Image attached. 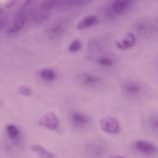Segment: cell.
I'll use <instances>...</instances> for the list:
<instances>
[{"mask_svg": "<svg viewBox=\"0 0 158 158\" xmlns=\"http://www.w3.org/2000/svg\"><path fill=\"white\" fill-rule=\"evenodd\" d=\"M85 154L89 157H102L108 151L107 143L101 139H93L85 143L83 147Z\"/></svg>", "mask_w": 158, "mask_h": 158, "instance_id": "2", "label": "cell"}, {"mask_svg": "<svg viewBox=\"0 0 158 158\" xmlns=\"http://www.w3.org/2000/svg\"><path fill=\"white\" fill-rule=\"evenodd\" d=\"M102 39L94 37L90 39L88 43V51L91 56L94 57L101 53L104 48V42L102 40Z\"/></svg>", "mask_w": 158, "mask_h": 158, "instance_id": "14", "label": "cell"}, {"mask_svg": "<svg viewBox=\"0 0 158 158\" xmlns=\"http://www.w3.org/2000/svg\"><path fill=\"white\" fill-rule=\"evenodd\" d=\"M31 149L38 157L41 158H54L55 156L47 149L44 148L40 144H34L31 145Z\"/></svg>", "mask_w": 158, "mask_h": 158, "instance_id": "16", "label": "cell"}, {"mask_svg": "<svg viewBox=\"0 0 158 158\" xmlns=\"http://www.w3.org/2000/svg\"><path fill=\"white\" fill-rule=\"evenodd\" d=\"M15 3V1H7L5 5V7L7 8H9L12 6H13L14 5V4Z\"/></svg>", "mask_w": 158, "mask_h": 158, "instance_id": "21", "label": "cell"}, {"mask_svg": "<svg viewBox=\"0 0 158 158\" xmlns=\"http://www.w3.org/2000/svg\"><path fill=\"white\" fill-rule=\"evenodd\" d=\"M120 88L125 96L131 98L140 97L144 91L143 83L135 80L123 81L120 85Z\"/></svg>", "mask_w": 158, "mask_h": 158, "instance_id": "5", "label": "cell"}, {"mask_svg": "<svg viewBox=\"0 0 158 158\" xmlns=\"http://www.w3.org/2000/svg\"><path fill=\"white\" fill-rule=\"evenodd\" d=\"M148 125L150 130H151L154 133H157L158 120L157 115H152L148 118Z\"/></svg>", "mask_w": 158, "mask_h": 158, "instance_id": "18", "label": "cell"}, {"mask_svg": "<svg viewBox=\"0 0 158 158\" xmlns=\"http://www.w3.org/2000/svg\"><path fill=\"white\" fill-rule=\"evenodd\" d=\"M98 17L94 15H88L82 18L77 23V28L80 30L88 28L98 22Z\"/></svg>", "mask_w": 158, "mask_h": 158, "instance_id": "15", "label": "cell"}, {"mask_svg": "<svg viewBox=\"0 0 158 158\" xmlns=\"http://www.w3.org/2000/svg\"><path fill=\"white\" fill-rule=\"evenodd\" d=\"M38 124L46 129L54 130L59 127V120L55 113L50 112L43 115L39 118Z\"/></svg>", "mask_w": 158, "mask_h": 158, "instance_id": "9", "label": "cell"}, {"mask_svg": "<svg viewBox=\"0 0 158 158\" xmlns=\"http://www.w3.org/2000/svg\"><path fill=\"white\" fill-rule=\"evenodd\" d=\"M18 93L24 96H30L33 94V89L26 85H21L18 88Z\"/></svg>", "mask_w": 158, "mask_h": 158, "instance_id": "20", "label": "cell"}, {"mask_svg": "<svg viewBox=\"0 0 158 158\" xmlns=\"http://www.w3.org/2000/svg\"><path fill=\"white\" fill-rule=\"evenodd\" d=\"M134 4L130 0H115L110 1L105 9L106 15L109 18L116 17L127 13Z\"/></svg>", "mask_w": 158, "mask_h": 158, "instance_id": "1", "label": "cell"}, {"mask_svg": "<svg viewBox=\"0 0 158 158\" xmlns=\"http://www.w3.org/2000/svg\"><path fill=\"white\" fill-rule=\"evenodd\" d=\"M76 80L80 85L86 88H94L102 83L100 76L88 72H82L77 74Z\"/></svg>", "mask_w": 158, "mask_h": 158, "instance_id": "7", "label": "cell"}, {"mask_svg": "<svg viewBox=\"0 0 158 158\" xmlns=\"http://www.w3.org/2000/svg\"><path fill=\"white\" fill-rule=\"evenodd\" d=\"M96 64L104 68L113 67L116 63V58L111 54L107 52L100 53L94 57Z\"/></svg>", "mask_w": 158, "mask_h": 158, "instance_id": "13", "label": "cell"}, {"mask_svg": "<svg viewBox=\"0 0 158 158\" xmlns=\"http://www.w3.org/2000/svg\"><path fill=\"white\" fill-rule=\"evenodd\" d=\"M101 129L105 133L110 135H115L120 132L121 127L119 122L114 117L106 116L100 120Z\"/></svg>", "mask_w": 158, "mask_h": 158, "instance_id": "8", "label": "cell"}, {"mask_svg": "<svg viewBox=\"0 0 158 158\" xmlns=\"http://www.w3.org/2000/svg\"><path fill=\"white\" fill-rule=\"evenodd\" d=\"M134 148L138 152L147 156H152L157 153V147L152 143L146 140H136L134 143Z\"/></svg>", "mask_w": 158, "mask_h": 158, "instance_id": "10", "label": "cell"}, {"mask_svg": "<svg viewBox=\"0 0 158 158\" xmlns=\"http://www.w3.org/2000/svg\"><path fill=\"white\" fill-rule=\"evenodd\" d=\"M69 120L70 125L78 130L87 128L91 122L88 115L78 110H72L69 112Z\"/></svg>", "mask_w": 158, "mask_h": 158, "instance_id": "4", "label": "cell"}, {"mask_svg": "<svg viewBox=\"0 0 158 158\" xmlns=\"http://www.w3.org/2000/svg\"><path fill=\"white\" fill-rule=\"evenodd\" d=\"M6 136L11 143V146H17L21 143V132L19 128L14 124L9 123L6 126Z\"/></svg>", "mask_w": 158, "mask_h": 158, "instance_id": "11", "label": "cell"}, {"mask_svg": "<svg viewBox=\"0 0 158 158\" xmlns=\"http://www.w3.org/2000/svg\"><path fill=\"white\" fill-rule=\"evenodd\" d=\"M70 24L67 18H60L53 21L46 29L45 33L50 40L60 38L67 31Z\"/></svg>", "mask_w": 158, "mask_h": 158, "instance_id": "3", "label": "cell"}, {"mask_svg": "<svg viewBox=\"0 0 158 158\" xmlns=\"http://www.w3.org/2000/svg\"><path fill=\"white\" fill-rule=\"evenodd\" d=\"M136 41L135 35L132 32H128L123 37L118 39L115 42V46L121 50H127L132 48Z\"/></svg>", "mask_w": 158, "mask_h": 158, "instance_id": "12", "label": "cell"}, {"mask_svg": "<svg viewBox=\"0 0 158 158\" xmlns=\"http://www.w3.org/2000/svg\"><path fill=\"white\" fill-rule=\"evenodd\" d=\"M81 41L80 39H75L71 41L68 47V50L70 52H77L81 48Z\"/></svg>", "mask_w": 158, "mask_h": 158, "instance_id": "19", "label": "cell"}, {"mask_svg": "<svg viewBox=\"0 0 158 158\" xmlns=\"http://www.w3.org/2000/svg\"><path fill=\"white\" fill-rule=\"evenodd\" d=\"M39 76L42 80L46 82H51L56 80L57 73L54 70L51 68H44L40 70Z\"/></svg>", "mask_w": 158, "mask_h": 158, "instance_id": "17", "label": "cell"}, {"mask_svg": "<svg viewBox=\"0 0 158 158\" xmlns=\"http://www.w3.org/2000/svg\"><path fill=\"white\" fill-rule=\"evenodd\" d=\"M134 30L139 35L148 36L154 34L157 30V22L149 19H141L133 24Z\"/></svg>", "mask_w": 158, "mask_h": 158, "instance_id": "6", "label": "cell"}]
</instances>
